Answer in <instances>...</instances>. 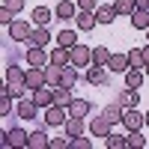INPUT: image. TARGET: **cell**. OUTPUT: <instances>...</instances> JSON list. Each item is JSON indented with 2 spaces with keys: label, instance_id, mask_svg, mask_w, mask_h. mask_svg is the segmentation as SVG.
Masks as SVG:
<instances>
[{
  "label": "cell",
  "instance_id": "6da1fadb",
  "mask_svg": "<svg viewBox=\"0 0 149 149\" xmlns=\"http://www.w3.org/2000/svg\"><path fill=\"white\" fill-rule=\"evenodd\" d=\"M6 90L15 95V98H24L27 90H30V86H27V72L18 69V66H9L6 69Z\"/></svg>",
  "mask_w": 149,
  "mask_h": 149
},
{
  "label": "cell",
  "instance_id": "7a4b0ae2",
  "mask_svg": "<svg viewBox=\"0 0 149 149\" xmlns=\"http://www.w3.org/2000/svg\"><path fill=\"white\" fill-rule=\"evenodd\" d=\"M33 27H36V24L24 21V18H15L6 30H9V36H12V42H27V39H30V33H33Z\"/></svg>",
  "mask_w": 149,
  "mask_h": 149
},
{
  "label": "cell",
  "instance_id": "3957f363",
  "mask_svg": "<svg viewBox=\"0 0 149 149\" xmlns=\"http://www.w3.org/2000/svg\"><path fill=\"white\" fill-rule=\"evenodd\" d=\"M122 125H125V131H137L146 125V113H140L137 107H125L122 110Z\"/></svg>",
  "mask_w": 149,
  "mask_h": 149
},
{
  "label": "cell",
  "instance_id": "277c9868",
  "mask_svg": "<svg viewBox=\"0 0 149 149\" xmlns=\"http://www.w3.org/2000/svg\"><path fill=\"white\" fill-rule=\"evenodd\" d=\"M66 119H69V107H63V104H51V107H45V122H48L51 128L66 125Z\"/></svg>",
  "mask_w": 149,
  "mask_h": 149
},
{
  "label": "cell",
  "instance_id": "5b68a950",
  "mask_svg": "<svg viewBox=\"0 0 149 149\" xmlns=\"http://www.w3.org/2000/svg\"><path fill=\"white\" fill-rule=\"evenodd\" d=\"M110 131H113V122H110L104 113H98V116L90 119V134H93V137H107Z\"/></svg>",
  "mask_w": 149,
  "mask_h": 149
},
{
  "label": "cell",
  "instance_id": "8992f818",
  "mask_svg": "<svg viewBox=\"0 0 149 149\" xmlns=\"http://www.w3.org/2000/svg\"><path fill=\"white\" fill-rule=\"evenodd\" d=\"M69 54H72V66H93V48H86L84 42H78Z\"/></svg>",
  "mask_w": 149,
  "mask_h": 149
},
{
  "label": "cell",
  "instance_id": "52a82bcc",
  "mask_svg": "<svg viewBox=\"0 0 149 149\" xmlns=\"http://www.w3.org/2000/svg\"><path fill=\"white\" fill-rule=\"evenodd\" d=\"M86 84H93V86H107V66H98V63H93L90 69H86Z\"/></svg>",
  "mask_w": 149,
  "mask_h": 149
},
{
  "label": "cell",
  "instance_id": "ba28073f",
  "mask_svg": "<svg viewBox=\"0 0 149 149\" xmlns=\"http://www.w3.org/2000/svg\"><path fill=\"white\" fill-rule=\"evenodd\" d=\"M95 12H90V9H78V15H74V27H78L81 33H90V30H95Z\"/></svg>",
  "mask_w": 149,
  "mask_h": 149
},
{
  "label": "cell",
  "instance_id": "9c48e42d",
  "mask_svg": "<svg viewBox=\"0 0 149 149\" xmlns=\"http://www.w3.org/2000/svg\"><path fill=\"white\" fill-rule=\"evenodd\" d=\"M30 98H33L42 110L51 107V104H54V86H39V90H30Z\"/></svg>",
  "mask_w": 149,
  "mask_h": 149
},
{
  "label": "cell",
  "instance_id": "30bf717a",
  "mask_svg": "<svg viewBox=\"0 0 149 149\" xmlns=\"http://www.w3.org/2000/svg\"><path fill=\"white\" fill-rule=\"evenodd\" d=\"M54 15L60 21H74V15H78V3H72V0H60V3L54 6Z\"/></svg>",
  "mask_w": 149,
  "mask_h": 149
},
{
  "label": "cell",
  "instance_id": "8fae6325",
  "mask_svg": "<svg viewBox=\"0 0 149 149\" xmlns=\"http://www.w3.org/2000/svg\"><path fill=\"white\" fill-rule=\"evenodd\" d=\"M0 137H3V146H27L30 134L24 131V128H12V131H3Z\"/></svg>",
  "mask_w": 149,
  "mask_h": 149
},
{
  "label": "cell",
  "instance_id": "7c38bea8",
  "mask_svg": "<svg viewBox=\"0 0 149 149\" xmlns=\"http://www.w3.org/2000/svg\"><path fill=\"white\" fill-rule=\"evenodd\" d=\"M27 63L30 66H48L51 63V54H45V48H39V45H30L27 48Z\"/></svg>",
  "mask_w": 149,
  "mask_h": 149
},
{
  "label": "cell",
  "instance_id": "4fadbf2b",
  "mask_svg": "<svg viewBox=\"0 0 149 149\" xmlns=\"http://www.w3.org/2000/svg\"><path fill=\"white\" fill-rule=\"evenodd\" d=\"M39 104H36L33 102V98H21V102H18V110H15V113L21 116V119H36V113H39Z\"/></svg>",
  "mask_w": 149,
  "mask_h": 149
},
{
  "label": "cell",
  "instance_id": "5bb4252c",
  "mask_svg": "<svg viewBox=\"0 0 149 149\" xmlns=\"http://www.w3.org/2000/svg\"><path fill=\"white\" fill-rule=\"evenodd\" d=\"M30 45H39V48H45L48 42H51V30L45 27V24H36L33 27V33H30V39H27Z\"/></svg>",
  "mask_w": 149,
  "mask_h": 149
},
{
  "label": "cell",
  "instance_id": "9a60e30c",
  "mask_svg": "<svg viewBox=\"0 0 149 149\" xmlns=\"http://www.w3.org/2000/svg\"><path fill=\"white\" fill-rule=\"evenodd\" d=\"M131 66H128V54H110L107 60V72H116V74H125Z\"/></svg>",
  "mask_w": 149,
  "mask_h": 149
},
{
  "label": "cell",
  "instance_id": "2e32d148",
  "mask_svg": "<svg viewBox=\"0 0 149 149\" xmlns=\"http://www.w3.org/2000/svg\"><path fill=\"white\" fill-rule=\"evenodd\" d=\"M116 102H119L122 107H137L140 93H137V90H131V86H125V90H119V93H116Z\"/></svg>",
  "mask_w": 149,
  "mask_h": 149
},
{
  "label": "cell",
  "instance_id": "e0dca14e",
  "mask_svg": "<svg viewBox=\"0 0 149 149\" xmlns=\"http://www.w3.org/2000/svg\"><path fill=\"white\" fill-rule=\"evenodd\" d=\"M146 81V69H128L125 72V86H131V90H140Z\"/></svg>",
  "mask_w": 149,
  "mask_h": 149
},
{
  "label": "cell",
  "instance_id": "ac0fdd59",
  "mask_svg": "<svg viewBox=\"0 0 149 149\" xmlns=\"http://www.w3.org/2000/svg\"><path fill=\"white\" fill-rule=\"evenodd\" d=\"M48 134L42 131V128H36V131H30V137H27V149H48Z\"/></svg>",
  "mask_w": 149,
  "mask_h": 149
},
{
  "label": "cell",
  "instance_id": "d6986e66",
  "mask_svg": "<svg viewBox=\"0 0 149 149\" xmlns=\"http://www.w3.org/2000/svg\"><path fill=\"white\" fill-rule=\"evenodd\" d=\"M116 15H119V12H116L113 3H110V6H98V9H95V21H98V24H113Z\"/></svg>",
  "mask_w": 149,
  "mask_h": 149
},
{
  "label": "cell",
  "instance_id": "ffe728a7",
  "mask_svg": "<svg viewBox=\"0 0 149 149\" xmlns=\"http://www.w3.org/2000/svg\"><path fill=\"white\" fill-rule=\"evenodd\" d=\"M74 102V95H72V86H54V104H63V107H69Z\"/></svg>",
  "mask_w": 149,
  "mask_h": 149
},
{
  "label": "cell",
  "instance_id": "44dd1931",
  "mask_svg": "<svg viewBox=\"0 0 149 149\" xmlns=\"http://www.w3.org/2000/svg\"><path fill=\"white\" fill-rule=\"evenodd\" d=\"M63 131L69 134V137H78V134H84V116H69Z\"/></svg>",
  "mask_w": 149,
  "mask_h": 149
},
{
  "label": "cell",
  "instance_id": "7402d4cb",
  "mask_svg": "<svg viewBox=\"0 0 149 149\" xmlns=\"http://www.w3.org/2000/svg\"><path fill=\"white\" fill-rule=\"evenodd\" d=\"M78 81H81V72H78V66H66L63 69V81H60V84H63V86H72V90H74V86H78Z\"/></svg>",
  "mask_w": 149,
  "mask_h": 149
},
{
  "label": "cell",
  "instance_id": "603a6c76",
  "mask_svg": "<svg viewBox=\"0 0 149 149\" xmlns=\"http://www.w3.org/2000/svg\"><path fill=\"white\" fill-rule=\"evenodd\" d=\"M93 110V104L86 102V98H74V102L69 104V116H86Z\"/></svg>",
  "mask_w": 149,
  "mask_h": 149
},
{
  "label": "cell",
  "instance_id": "cb8c5ba5",
  "mask_svg": "<svg viewBox=\"0 0 149 149\" xmlns=\"http://www.w3.org/2000/svg\"><path fill=\"white\" fill-rule=\"evenodd\" d=\"M122 110H125V107H122L119 102H113V104H104V110H102V113H104L110 122H113V125H119V122H122Z\"/></svg>",
  "mask_w": 149,
  "mask_h": 149
},
{
  "label": "cell",
  "instance_id": "d4e9b609",
  "mask_svg": "<svg viewBox=\"0 0 149 149\" xmlns=\"http://www.w3.org/2000/svg\"><path fill=\"white\" fill-rule=\"evenodd\" d=\"M57 45H63V48L72 51V48L78 45V33H74V30H60L57 33Z\"/></svg>",
  "mask_w": 149,
  "mask_h": 149
},
{
  "label": "cell",
  "instance_id": "484cf974",
  "mask_svg": "<svg viewBox=\"0 0 149 149\" xmlns=\"http://www.w3.org/2000/svg\"><path fill=\"white\" fill-rule=\"evenodd\" d=\"M131 27L134 30H149V9H137L131 15Z\"/></svg>",
  "mask_w": 149,
  "mask_h": 149
},
{
  "label": "cell",
  "instance_id": "4316f807",
  "mask_svg": "<svg viewBox=\"0 0 149 149\" xmlns=\"http://www.w3.org/2000/svg\"><path fill=\"white\" fill-rule=\"evenodd\" d=\"M143 146H146V137L140 134V128L125 134V149H143Z\"/></svg>",
  "mask_w": 149,
  "mask_h": 149
},
{
  "label": "cell",
  "instance_id": "83f0119b",
  "mask_svg": "<svg viewBox=\"0 0 149 149\" xmlns=\"http://www.w3.org/2000/svg\"><path fill=\"white\" fill-rule=\"evenodd\" d=\"M51 15H54V9H48V6H36L33 9V24H51Z\"/></svg>",
  "mask_w": 149,
  "mask_h": 149
},
{
  "label": "cell",
  "instance_id": "f1b7e54d",
  "mask_svg": "<svg viewBox=\"0 0 149 149\" xmlns=\"http://www.w3.org/2000/svg\"><path fill=\"white\" fill-rule=\"evenodd\" d=\"M12 98H15V95L3 86V90H0V116H9L12 113Z\"/></svg>",
  "mask_w": 149,
  "mask_h": 149
},
{
  "label": "cell",
  "instance_id": "f546056e",
  "mask_svg": "<svg viewBox=\"0 0 149 149\" xmlns=\"http://www.w3.org/2000/svg\"><path fill=\"white\" fill-rule=\"evenodd\" d=\"M113 6H116L119 15H128V18L137 12V3H134V0H113Z\"/></svg>",
  "mask_w": 149,
  "mask_h": 149
},
{
  "label": "cell",
  "instance_id": "4dcf8cb0",
  "mask_svg": "<svg viewBox=\"0 0 149 149\" xmlns=\"http://www.w3.org/2000/svg\"><path fill=\"white\" fill-rule=\"evenodd\" d=\"M128 66H131V69H143V66H146L143 48H131V51H128Z\"/></svg>",
  "mask_w": 149,
  "mask_h": 149
},
{
  "label": "cell",
  "instance_id": "1f68e13d",
  "mask_svg": "<svg viewBox=\"0 0 149 149\" xmlns=\"http://www.w3.org/2000/svg\"><path fill=\"white\" fill-rule=\"evenodd\" d=\"M107 60H110V51L104 45H95L93 48V63H98V66H107Z\"/></svg>",
  "mask_w": 149,
  "mask_h": 149
},
{
  "label": "cell",
  "instance_id": "d6a6232c",
  "mask_svg": "<svg viewBox=\"0 0 149 149\" xmlns=\"http://www.w3.org/2000/svg\"><path fill=\"white\" fill-rule=\"evenodd\" d=\"M104 146L107 149H125V134H113V131H110L104 137Z\"/></svg>",
  "mask_w": 149,
  "mask_h": 149
},
{
  "label": "cell",
  "instance_id": "836d02e7",
  "mask_svg": "<svg viewBox=\"0 0 149 149\" xmlns=\"http://www.w3.org/2000/svg\"><path fill=\"white\" fill-rule=\"evenodd\" d=\"M69 149H93V140L78 134V137H69Z\"/></svg>",
  "mask_w": 149,
  "mask_h": 149
},
{
  "label": "cell",
  "instance_id": "e575fe53",
  "mask_svg": "<svg viewBox=\"0 0 149 149\" xmlns=\"http://www.w3.org/2000/svg\"><path fill=\"white\" fill-rule=\"evenodd\" d=\"M12 21H15V12H12L9 6H0V24H3V27H9Z\"/></svg>",
  "mask_w": 149,
  "mask_h": 149
},
{
  "label": "cell",
  "instance_id": "d590c367",
  "mask_svg": "<svg viewBox=\"0 0 149 149\" xmlns=\"http://www.w3.org/2000/svg\"><path fill=\"white\" fill-rule=\"evenodd\" d=\"M69 146V134H66V137H51V140H48V149H66Z\"/></svg>",
  "mask_w": 149,
  "mask_h": 149
},
{
  "label": "cell",
  "instance_id": "8d00e7d4",
  "mask_svg": "<svg viewBox=\"0 0 149 149\" xmlns=\"http://www.w3.org/2000/svg\"><path fill=\"white\" fill-rule=\"evenodd\" d=\"M74 3H78V9H90V12L98 9V0H74Z\"/></svg>",
  "mask_w": 149,
  "mask_h": 149
},
{
  "label": "cell",
  "instance_id": "74e56055",
  "mask_svg": "<svg viewBox=\"0 0 149 149\" xmlns=\"http://www.w3.org/2000/svg\"><path fill=\"white\" fill-rule=\"evenodd\" d=\"M3 6H9V9L15 12V15H18V12L24 9V0H3Z\"/></svg>",
  "mask_w": 149,
  "mask_h": 149
},
{
  "label": "cell",
  "instance_id": "f35d334b",
  "mask_svg": "<svg viewBox=\"0 0 149 149\" xmlns=\"http://www.w3.org/2000/svg\"><path fill=\"white\" fill-rule=\"evenodd\" d=\"M143 60H146V66H149V42L143 45ZM146 66H143V69H146Z\"/></svg>",
  "mask_w": 149,
  "mask_h": 149
},
{
  "label": "cell",
  "instance_id": "ab89813d",
  "mask_svg": "<svg viewBox=\"0 0 149 149\" xmlns=\"http://www.w3.org/2000/svg\"><path fill=\"white\" fill-rule=\"evenodd\" d=\"M137 3V9H149V0H134Z\"/></svg>",
  "mask_w": 149,
  "mask_h": 149
},
{
  "label": "cell",
  "instance_id": "60d3db41",
  "mask_svg": "<svg viewBox=\"0 0 149 149\" xmlns=\"http://www.w3.org/2000/svg\"><path fill=\"white\" fill-rule=\"evenodd\" d=\"M143 33H146V42H149V30H143Z\"/></svg>",
  "mask_w": 149,
  "mask_h": 149
},
{
  "label": "cell",
  "instance_id": "b9f144b4",
  "mask_svg": "<svg viewBox=\"0 0 149 149\" xmlns=\"http://www.w3.org/2000/svg\"><path fill=\"white\" fill-rule=\"evenodd\" d=\"M146 125H149V113H146Z\"/></svg>",
  "mask_w": 149,
  "mask_h": 149
}]
</instances>
